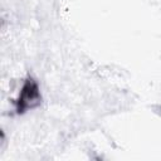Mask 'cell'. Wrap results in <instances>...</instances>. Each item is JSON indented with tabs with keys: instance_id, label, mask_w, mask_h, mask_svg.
<instances>
[{
	"instance_id": "obj_1",
	"label": "cell",
	"mask_w": 161,
	"mask_h": 161,
	"mask_svg": "<svg viewBox=\"0 0 161 161\" xmlns=\"http://www.w3.org/2000/svg\"><path fill=\"white\" fill-rule=\"evenodd\" d=\"M39 102L40 94L38 92V86L33 79H28L18 99V112H24L28 108H33Z\"/></svg>"
}]
</instances>
